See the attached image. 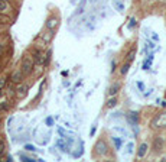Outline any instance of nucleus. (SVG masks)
I'll return each mask as SVG.
<instances>
[{
	"label": "nucleus",
	"mask_w": 166,
	"mask_h": 162,
	"mask_svg": "<svg viewBox=\"0 0 166 162\" xmlns=\"http://www.w3.org/2000/svg\"><path fill=\"white\" fill-rule=\"evenodd\" d=\"M33 65H35V59H33V57H29L28 54L23 55V58H22V68H20V70L23 71L25 75H30V74H32Z\"/></svg>",
	"instance_id": "obj_1"
},
{
	"label": "nucleus",
	"mask_w": 166,
	"mask_h": 162,
	"mask_svg": "<svg viewBox=\"0 0 166 162\" xmlns=\"http://www.w3.org/2000/svg\"><path fill=\"white\" fill-rule=\"evenodd\" d=\"M150 124H152V127H155V129L166 127V112H162V113H159V115L155 116Z\"/></svg>",
	"instance_id": "obj_2"
},
{
	"label": "nucleus",
	"mask_w": 166,
	"mask_h": 162,
	"mask_svg": "<svg viewBox=\"0 0 166 162\" xmlns=\"http://www.w3.org/2000/svg\"><path fill=\"white\" fill-rule=\"evenodd\" d=\"M94 149H95V155H98V156H106L108 153V146H107L106 141H98L95 143Z\"/></svg>",
	"instance_id": "obj_3"
},
{
	"label": "nucleus",
	"mask_w": 166,
	"mask_h": 162,
	"mask_svg": "<svg viewBox=\"0 0 166 162\" xmlns=\"http://www.w3.org/2000/svg\"><path fill=\"white\" fill-rule=\"evenodd\" d=\"M23 71L22 70H16L13 74H12V83H15V84H20L22 81H23Z\"/></svg>",
	"instance_id": "obj_4"
},
{
	"label": "nucleus",
	"mask_w": 166,
	"mask_h": 162,
	"mask_svg": "<svg viewBox=\"0 0 166 162\" xmlns=\"http://www.w3.org/2000/svg\"><path fill=\"white\" fill-rule=\"evenodd\" d=\"M32 57L35 59V62L36 64H44V54H42V51L41 49H33V52H32Z\"/></svg>",
	"instance_id": "obj_5"
},
{
	"label": "nucleus",
	"mask_w": 166,
	"mask_h": 162,
	"mask_svg": "<svg viewBox=\"0 0 166 162\" xmlns=\"http://www.w3.org/2000/svg\"><path fill=\"white\" fill-rule=\"evenodd\" d=\"M28 84H23V83H20V86L16 88V94H18V97H20V98H23L25 95H26V93H28Z\"/></svg>",
	"instance_id": "obj_6"
},
{
	"label": "nucleus",
	"mask_w": 166,
	"mask_h": 162,
	"mask_svg": "<svg viewBox=\"0 0 166 162\" xmlns=\"http://www.w3.org/2000/svg\"><path fill=\"white\" fill-rule=\"evenodd\" d=\"M148 143H142L140 146H139V151H137V158H145L146 156V153H148Z\"/></svg>",
	"instance_id": "obj_7"
},
{
	"label": "nucleus",
	"mask_w": 166,
	"mask_h": 162,
	"mask_svg": "<svg viewBox=\"0 0 166 162\" xmlns=\"http://www.w3.org/2000/svg\"><path fill=\"white\" fill-rule=\"evenodd\" d=\"M10 12V6L7 4L6 0H0V13L1 15H7Z\"/></svg>",
	"instance_id": "obj_8"
},
{
	"label": "nucleus",
	"mask_w": 166,
	"mask_h": 162,
	"mask_svg": "<svg viewBox=\"0 0 166 162\" xmlns=\"http://www.w3.org/2000/svg\"><path fill=\"white\" fill-rule=\"evenodd\" d=\"M56 23H58V19H56L55 16H52V18H49L48 22H46V28L49 29V30H52L56 26Z\"/></svg>",
	"instance_id": "obj_9"
},
{
	"label": "nucleus",
	"mask_w": 166,
	"mask_h": 162,
	"mask_svg": "<svg viewBox=\"0 0 166 162\" xmlns=\"http://www.w3.org/2000/svg\"><path fill=\"white\" fill-rule=\"evenodd\" d=\"M119 90H120V84H119V83H114V84L108 88V95H116L119 93Z\"/></svg>",
	"instance_id": "obj_10"
},
{
	"label": "nucleus",
	"mask_w": 166,
	"mask_h": 162,
	"mask_svg": "<svg viewBox=\"0 0 166 162\" xmlns=\"http://www.w3.org/2000/svg\"><path fill=\"white\" fill-rule=\"evenodd\" d=\"M162 143H163V139L157 136L156 139H155V149H156V152H159V151H160V148H162Z\"/></svg>",
	"instance_id": "obj_11"
},
{
	"label": "nucleus",
	"mask_w": 166,
	"mask_h": 162,
	"mask_svg": "<svg viewBox=\"0 0 166 162\" xmlns=\"http://www.w3.org/2000/svg\"><path fill=\"white\" fill-rule=\"evenodd\" d=\"M116 104H117V98H116L114 95H111V98L107 101V104H106V106H107L108 109H111V107H114Z\"/></svg>",
	"instance_id": "obj_12"
},
{
	"label": "nucleus",
	"mask_w": 166,
	"mask_h": 162,
	"mask_svg": "<svg viewBox=\"0 0 166 162\" xmlns=\"http://www.w3.org/2000/svg\"><path fill=\"white\" fill-rule=\"evenodd\" d=\"M4 152H6V142L3 139H0V158L4 155Z\"/></svg>",
	"instance_id": "obj_13"
},
{
	"label": "nucleus",
	"mask_w": 166,
	"mask_h": 162,
	"mask_svg": "<svg viewBox=\"0 0 166 162\" xmlns=\"http://www.w3.org/2000/svg\"><path fill=\"white\" fill-rule=\"evenodd\" d=\"M129 68H130V62H126L123 67H121V70H120V72L123 74V75H126L127 72H129Z\"/></svg>",
	"instance_id": "obj_14"
},
{
	"label": "nucleus",
	"mask_w": 166,
	"mask_h": 162,
	"mask_svg": "<svg viewBox=\"0 0 166 162\" xmlns=\"http://www.w3.org/2000/svg\"><path fill=\"white\" fill-rule=\"evenodd\" d=\"M129 117L131 119V122H133V123H137L139 122V115L137 113H134V112H131V113L129 115Z\"/></svg>",
	"instance_id": "obj_15"
},
{
	"label": "nucleus",
	"mask_w": 166,
	"mask_h": 162,
	"mask_svg": "<svg viewBox=\"0 0 166 162\" xmlns=\"http://www.w3.org/2000/svg\"><path fill=\"white\" fill-rule=\"evenodd\" d=\"M113 142H114V145H116V149H120L121 148V139H119V138H113Z\"/></svg>",
	"instance_id": "obj_16"
},
{
	"label": "nucleus",
	"mask_w": 166,
	"mask_h": 162,
	"mask_svg": "<svg viewBox=\"0 0 166 162\" xmlns=\"http://www.w3.org/2000/svg\"><path fill=\"white\" fill-rule=\"evenodd\" d=\"M134 52H136L134 49H131V51L129 52V55H127V62H131V61H133V58H134Z\"/></svg>",
	"instance_id": "obj_17"
},
{
	"label": "nucleus",
	"mask_w": 166,
	"mask_h": 162,
	"mask_svg": "<svg viewBox=\"0 0 166 162\" xmlns=\"http://www.w3.org/2000/svg\"><path fill=\"white\" fill-rule=\"evenodd\" d=\"M49 61H51V51H48V54H46V58H45V61H44V65H48Z\"/></svg>",
	"instance_id": "obj_18"
},
{
	"label": "nucleus",
	"mask_w": 166,
	"mask_h": 162,
	"mask_svg": "<svg viewBox=\"0 0 166 162\" xmlns=\"http://www.w3.org/2000/svg\"><path fill=\"white\" fill-rule=\"evenodd\" d=\"M25 149H26V151H32V152H33V151H35V146H33V145H26V146H25Z\"/></svg>",
	"instance_id": "obj_19"
},
{
	"label": "nucleus",
	"mask_w": 166,
	"mask_h": 162,
	"mask_svg": "<svg viewBox=\"0 0 166 162\" xmlns=\"http://www.w3.org/2000/svg\"><path fill=\"white\" fill-rule=\"evenodd\" d=\"M4 84H6V78H0V90L4 87Z\"/></svg>",
	"instance_id": "obj_20"
},
{
	"label": "nucleus",
	"mask_w": 166,
	"mask_h": 162,
	"mask_svg": "<svg viewBox=\"0 0 166 162\" xmlns=\"http://www.w3.org/2000/svg\"><path fill=\"white\" fill-rule=\"evenodd\" d=\"M46 123L51 126V124H52V119H51V117H48V119H46Z\"/></svg>",
	"instance_id": "obj_21"
},
{
	"label": "nucleus",
	"mask_w": 166,
	"mask_h": 162,
	"mask_svg": "<svg viewBox=\"0 0 166 162\" xmlns=\"http://www.w3.org/2000/svg\"><path fill=\"white\" fill-rule=\"evenodd\" d=\"M3 49H4V45H1V44H0V55H1V52H3Z\"/></svg>",
	"instance_id": "obj_22"
}]
</instances>
